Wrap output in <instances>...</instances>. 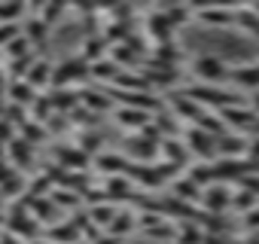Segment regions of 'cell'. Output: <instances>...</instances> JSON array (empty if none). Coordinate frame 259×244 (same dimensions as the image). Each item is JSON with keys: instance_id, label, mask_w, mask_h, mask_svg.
Instances as JSON below:
<instances>
[{"instance_id": "6da1fadb", "label": "cell", "mask_w": 259, "mask_h": 244, "mask_svg": "<svg viewBox=\"0 0 259 244\" xmlns=\"http://www.w3.org/2000/svg\"><path fill=\"white\" fill-rule=\"evenodd\" d=\"M195 104H201L204 110H226V107H247L250 104V98H244L241 92H232V89H223V86H201V83H195V86H186L183 89Z\"/></svg>"}, {"instance_id": "7a4b0ae2", "label": "cell", "mask_w": 259, "mask_h": 244, "mask_svg": "<svg viewBox=\"0 0 259 244\" xmlns=\"http://www.w3.org/2000/svg\"><path fill=\"white\" fill-rule=\"evenodd\" d=\"M183 144H186V150L195 156V162H217V159H220V153H217V138L207 135V132H201V129H195V126H186V129H183Z\"/></svg>"}, {"instance_id": "3957f363", "label": "cell", "mask_w": 259, "mask_h": 244, "mask_svg": "<svg viewBox=\"0 0 259 244\" xmlns=\"http://www.w3.org/2000/svg\"><path fill=\"white\" fill-rule=\"evenodd\" d=\"M192 73H195V79H198L201 86H223L232 70H229L217 55H198V58L192 61Z\"/></svg>"}, {"instance_id": "277c9868", "label": "cell", "mask_w": 259, "mask_h": 244, "mask_svg": "<svg viewBox=\"0 0 259 244\" xmlns=\"http://www.w3.org/2000/svg\"><path fill=\"white\" fill-rule=\"evenodd\" d=\"M85 79H89V64L79 55L52 67V89H70V83H85Z\"/></svg>"}, {"instance_id": "5b68a950", "label": "cell", "mask_w": 259, "mask_h": 244, "mask_svg": "<svg viewBox=\"0 0 259 244\" xmlns=\"http://www.w3.org/2000/svg\"><path fill=\"white\" fill-rule=\"evenodd\" d=\"M113 101H119V107H132V110H144V113H159L162 101L156 98V92H122V89H107Z\"/></svg>"}, {"instance_id": "8992f818", "label": "cell", "mask_w": 259, "mask_h": 244, "mask_svg": "<svg viewBox=\"0 0 259 244\" xmlns=\"http://www.w3.org/2000/svg\"><path fill=\"white\" fill-rule=\"evenodd\" d=\"M147 34H150V40H153V46H162V43H171L174 40V25H171V19L165 16V10H159V7H153V10H147Z\"/></svg>"}, {"instance_id": "52a82bcc", "label": "cell", "mask_w": 259, "mask_h": 244, "mask_svg": "<svg viewBox=\"0 0 259 244\" xmlns=\"http://www.w3.org/2000/svg\"><path fill=\"white\" fill-rule=\"evenodd\" d=\"M232 186H226V183H210L204 192H201V201H198V208L204 211V214H226L229 208H232Z\"/></svg>"}, {"instance_id": "ba28073f", "label": "cell", "mask_w": 259, "mask_h": 244, "mask_svg": "<svg viewBox=\"0 0 259 244\" xmlns=\"http://www.w3.org/2000/svg\"><path fill=\"white\" fill-rule=\"evenodd\" d=\"M165 101H168L171 113H174L177 119L189 122V126H195V119L204 113V107H201V104H195V101H192L186 92H180V89H174V92H165Z\"/></svg>"}, {"instance_id": "9c48e42d", "label": "cell", "mask_w": 259, "mask_h": 244, "mask_svg": "<svg viewBox=\"0 0 259 244\" xmlns=\"http://www.w3.org/2000/svg\"><path fill=\"white\" fill-rule=\"evenodd\" d=\"M220 116H223V122L229 126V132H250L253 126H256V110L247 104V107H226V110H220Z\"/></svg>"}, {"instance_id": "30bf717a", "label": "cell", "mask_w": 259, "mask_h": 244, "mask_svg": "<svg viewBox=\"0 0 259 244\" xmlns=\"http://www.w3.org/2000/svg\"><path fill=\"white\" fill-rule=\"evenodd\" d=\"M195 22L210 25V28L235 25V7H226V4H217V7H195Z\"/></svg>"}, {"instance_id": "8fae6325", "label": "cell", "mask_w": 259, "mask_h": 244, "mask_svg": "<svg viewBox=\"0 0 259 244\" xmlns=\"http://www.w3.org/2000/svg\"><path fill=\"white\" fill-rule=\"evenodd\" d=\"M153 116L156 113H144V110H132V107H116V113H113V119H116V126L119 129H128V132H144L150 122H153Z\"/></svg>"}, {"instance_id": "7c38bea8", "label": "cell", "mask_w": 259, "mask_h": 244, "mask_svg": "<svg viewBox=\"0 0 259 244\" xmlns=\"http://www.w3.org/2000/svg\"><path fill=\"white\" fill-rule=\"evenodd\" d=\"M250 150V138L247 135H238V132H229L217 141V153L220 159H244Z\"/></svg>"}, {"instance_id": "4fadbf2b", "label": "cell", "mask_w": 259, "mask_h": 244, "mask_svg": "<svg viewBox=\"0 0 259 244\" xmlns=\"http://www.w3.org/2000/svg\"><path fill=\"white\" fill-rule=\"evenodd\" d=\"M229 79L238 86V92H259V61H247V64H235Z\"/></svg>"}, {"instance_id": "5bb4252c", "label": "cell", "mask_w": 259, "mask_h": 244, "mask_svg": "<svg viewBox=\"0 0 259 244\" xmlns=\"http://www.w3.org/2000/svg\"><path fill=\"white\" fill-rule=\"evenodd\" d=\"M159 162H171V165L189 168V150H186L183 138H165L159 144Z\"/></svg>"}, {"instance_id": "9a60e30c", "label": "cell", "mask_w": 259, "mask_h": 244, "mask_svg": "<svg viewBox=\"0 0 259 244\" xmlns=\"http://www.w3.org/2000/svg\"><path fill=\"white\" fill-rule=\"evenodd\" d=\"M34 150H37V147H31L25 138L16 135V138L7 144V159L16 165V171H28V168L34 165Z\"/></svg>"}, {"instance_id": "2e32d148", "label": "cell", "mask_w": 259, "mask_h": 244, "mask_svg": "<svg viewBox=\"0 0 259 244\" xmlns=\"http://www.w3.org/2000/svg\"><path fill=\"white\" fill-rule=\"evenodd\" d=\"M43 238L49 244H82V232L70 223V220H61L49 229H43Z\"/></svg>"}, {"instance_id": "e0dca14e", "label": "cell", "mask_w": 259, "mask_h": 244, "mask_svg": "<svg viewBox=\"0 0 259 244\" xmlns=\"http://www.w3.org/2000/svg\"><path fill=\"white\" fill-rule=\"evenodd\" d=\"M128 156L125 153H98L95 159H92V168H98L101 174H107V177H116V174H125L128 171Z\"/></svg>"}, {"instance_id": "ac0fdd59", "label": "cell", "mask_w": 259, "mask_h": 244, "mask_svg": "<svg viewBox=\"0 0 259 244\" xmlns=\"http://www.w3.org/2000/svg\"><path fill=\"white\" fill-rule=\"evenodd\" d=\"M79 101H82V107L92 110V113H107V110L113 107L110 92H107V89H95V86H82V89H79Z\"/></svg>"}, {"instance_id": "d6986e66", "label": "cell", "mask_w": 259, "mask_h": 244, "mask_svg": "<svg viewBox=\"0 0 259 244\" xmlns=\"http://www.w3.org/2000/svg\"><path fill=\"white\" fill-rule=\"evenodd\" d=\"M55 162H58L61 168H67V171H85V168L92 165V156L82 153V150L73 144V147H61V150H55Z\"/></svg>"}, {"instance_id": "ffe728a7", "label": "cell", "mask_w": 259, "mask_h": 244, "mask_svg": "<svg viewBox=\"0 0 259 244\" xmlns=\"http://www.w3.org/2000/svg\"><path fill=\"white\" fill-rule=\"evenodd\" d=\"M52 61L49 58H37L34 61V67L28 70V76H25V83L31 86V89H37V92H43V89H52Z\"/></svg>"}, {"instance_id": "44dd1931", "label": "cell", "mask_w": 259, "mask_h": 244, "mask_svg": "<svg viewBox=\"0 0 259 244\" xmlns=\"http://www.w3.org/2000/svg\"><path fill=\"white\" fill-rule=\"evenodd\" d=\"M49 101L55 107V113L70 116L82 101H79V89H49Z\"/></svg>"}, {"instance_id": "7402d4cb", "label": "cell", "mask_w": 259, "mask_h": 244, "mask_svg": "<svg viewBox=\"0 0 259 244\" xmlns=\"http://www.w3.org/2000/svg\"><path fill=\"white\" fill-rule=\"evenodd\" d=\"M138 229V211H132V208H119V214H116V220L110 223V229H107V235H113V238H125V235H132Z\"/></svg>"}, {"instance_id": "603a6c76", "label": "cell", "mask_w": 259, "mask_h": 244, "mask_svg": "<svg viewBox=\"0 0 259 244\" xmlns=\"http://www.w3.org/2000/svg\"><path fill=\"white\" fill-rule=\"evenodd\" d=\"M119 73H122V67H119L113 58H104V61L89 64V79H95V83H101V86H107V89L116 83Z\"/></svg>"}, {"instance_id": "cb8c5ba5", "label": "cell", "mask_w": 259, "mask_h": 244, "mask_svg": "<svg viewBox=\"0 0 259 244\" xmlns=\"http://www.w3.org/2000/svg\"><path fill=\"white\" fill-rule=\"evenodd\" d=\"M7 95H10V104H19V107H25V110H31V104L40 98V92H37V89H31L25 79H10Z\"/></svg>"}, {"instance_id": "d4e9b609", "label": "cell", "mask_w": 259, "mask_h": 244, "mask_svg": "<svg viewBox=\"0 0 259 244\" xmlns=\"http://www.w3.org/2000/svg\"><path fill=\"white\" fill-rule=\"evenodd\" d=\"M168 189H171V195H174V198H180V201H186V205H198V201H201V192H204V189H201L198 183H192L186 174H183V177H177Z\"/></svg>"}, {"instance_id": "484cf974", "label": "cell", "mask_w": 259, "mask_h": 244, "mask_svg": "<svg viewBox=\"0 0 259 244\" xmlns=\"http://www.w3.org/2000/svg\"><path fill=\"white\" fill-rule=\"evenodd\" d=\"M104 192H107V198H110L113 205H119V201H128V198L135 195V189H132V183H128V177H125V174L107 177V180H104Z\"/></svg>"}, {"instance_id": "4316f807", "label": "cell", "mask_w": 259, "mask_h": 244, "mask_svg": "<svg viewBox=\"0 0 259 244\" xmlns=\"http://www.w3.org/2000/svg\"><path fill=\"white\" fill-rule=\"evenodd\" d=\"M195 129H201V132H207V135H213L217 141L223 138V135H229V126L223 122V116L217 113V110H204L198 119H195Z\"/></svg>"}, {"instance_id": "83f0119b", "label": "cell", "mask_w": 259, "mask_h": 244, "mask_svg": "<svg viewBox=\"0 0 259 244\" xmlns=\"http://www.w3.org/2000/svg\"><path fill=\"white\" fill-rule=\"evenodd\" d=\"M153 126L162 132V138H183V129H180V119L171 113V110H159L156 116H153Z\"/></svg>"}, {"instance_id": "f1b7e54d", "label": "cell", "mask_w": 259, "mask_h": 244, "mask_svg": "<svg viewBox=\"0 0 259 244\" xmlns=\"http://www.w3.org/2000/svg\"><path fill=\"white\" fill-rule=\"evenodd\" d=\"M235 25L244 34H250V37L259 40V13L253 7H235Z\"/></svg>"}, {"instance_id": "f546056e", "label": "cell", "mask_w": 259, "mask_h": 244, "mask_svg": "<svg viewBox=\"0 0 259 244\" xmlns=\"http://www.w3.org/2000/svg\"><path fill=\"white\" fill-rule=\"evenodd\" d=\"M22 34H25L34 46H43V43H46V37H49V25L31 13V19H25V22H22Z\"/></svg>"}, {"instance_id": "4dcf8cb0", "label": "cell", "mask_w": 259, "mask_h": 244, "mask_svg": "<svg viewBox=\"0 0 259 244\" xmlns=\"http://www.w3.org/2000/svg\"><path fill=\"white\" fill-rule=\"evenodd\" d=\"M186 177L192 183H198L201 189H207L210 183H217V174H213V162H192L186 168Z\"/></svg>"}, {"instance_id": "1f68e13d", "label": "cell", "mask_w": 259, "mask_h": 244, "mask_svg": "<svg viewBox=\"0 0 259 244\" xmlns=\"http://www.w3.org/2000/svg\"><path fill=\"white\" fill-rule=\"evenodd\" d=\"M49 198L55 201V208H58L61 214H76V211H82V195H79V192H70V189H55Z\"/></svg>"}, {"instance_id": "d6a6232c", "label": "cell", "mask_w": 259, "mask_h": 244, "mask_svg": "<svg viewBox=\"0 0 259 244\" xmlns=\"http://www.w3.org/2000/svg\"><path fill=\"white\" fill-rule=\"evenodd\" d=\"M85 211H89V220H92L101 232H107L110 223H113L116 214H119V205H110V201H107V205H95V208H85Z\"/></svg>"}, {"instance_id": "836d02e7", "label": "cell", "mask_w": 259, "mask_h": 244, "mask_svg": "<svg viewBox=\"0 0 259 244\" xmlns=\"http://www.w3.org/2000/svg\"><path fill=\"white\" fill-rule=\"evenodd\" d=\"M174 244H204V229H201L198 223L183 220V223H177V238H174Z\"/></svg>"}, {"instance_id": "e575fe53", "label": "cell", "mask_w": 259, "mask_h": 244, "mask_svg": "<svg viewBox=\"0 0 259 244\" xmlns=\"http://www.w3.org/2000/svg\"><path fill=\"white\" fill-rule=\"evenodd\" d=\"M259 208V195H253V192H247V189H235L232 192V211L238 214V217H244V214H250V211H256Z\"/></svg>"}, {"instance_id": "d590c367", "label": "cell", "mask_w": 259, "mask_h": 244, "mask_svg": "<svg viewBox=\"0 0 259 244\" xmlns=\"http://www.w3.org/2000/svg\"><path fill=\"white\" fill-rule=\"evenodd\" d=\"M34 52H37V49H34V43H31V40H28L25 34H22V37H16V40H13V43H10V46L4 49V55H7L10 61L28 58V55H34Z\"/></svg>"}, {"instance_id": "8d00e7d4", "label": "cell", "mask_w": 259, "mask_h": 244, "mask_svg": "<svg viewBox=\"0 0 259 244\" xmlns=\"http://www.w3.org/2000/svg\"><path fill=\"white\" fill-rule=\"evenodd\" d=\"M31 13H34L37 19H43V22L52 28V25L67 13V7H64V4H43V7H31Z\"/></svg>"}, {"instance_id": "74e56055", "label": "cell", "mask_w": 259, "mask_h": 244, "mask_svg": "<svg viewBox=\"0 0 259 244\" xmlns=\"http://www.w3.org/2000/svg\"><path fill=\"white\" fill-rule=\"evenodd\" d=\"M19 138H25L31 147H37L40 141H46L49 138V132H46V126H40V122H34V119H28L25 126L19 129Z\"/></svg>"}, {"instance_id": "f35d334b", "label": "cell", "mask_w": 259, "mask_h": 244, "mask_svg": "<svg viewBox=\"0 0 259 244\" xmlns=\"http://www.w3.org/2000/svg\"><path fill=\"white\" fill-rule=\"evenodd\" d=\"M101 144H104V138H101V135H95V132H82V135H79V141H76V147H79L82 153H89V156H92V153L98 156V153H101Z\"/></svg>"}, {"instance_id": "ab89813d", "label": "cell", "mask_w": 259, "mask_h": 244, "mask_svg": "<svg viewBox=\"0 0 259 244\" xmlns=\"http://www.w3.org/2000/svg\"><path fill=\"white\" fill-rule=\"evenodd\" d=\"M67 119H70V116H61V113H55V116L46 122V132H49V138H52V135H58V132H67Z\"/></svg>"}, {"instance_id": "60d3db41", "label": "cell", "mask_w": 259, "mask_h": 244, "mask_svg": "<svg viewBox=\"0 0 259 244\" xmlns=\"http://www.w3.org/2000/svg\"><path fill=\"white\" fill-rule=\"evenodd\" d=\"M235 186H238V189H247V192H253V195H259V174H244Z\"/></svg>"}, {"instance_id": "b9f144b4", "label": "cell", "mask_w": 259, "mask_h": 244, "mask_svg": "<svg viewBox=\"0 0 259 244\" xmlns=\"http://www.w3.org/2000/svg\"><path fill=\"white\" fill-rule=\"evenodd\" d=\"M16 135H19V132H16V129L10 126V122H7V119H0V144L7 147V144H10V141L16 138Z\"/></svg>"}, {"instance_id": "7bdbcfd3", "label": "cell", "mask_w": 259, "mask_h": 244, "mask_svg": "<svg viewBox=\"0 0 259 244\" xmlns=\"http://www.w3.org/2000/svg\"><path fill=\"white\" fill-rule=\"evenodd\" d=\"M0 244H28V241H22L19 235H13V232L4 229V232H0Z\"/></svg>"}, {"instance_id": "ee69618b", "label": "cell", "mask_w": 259, "mask_h": 244, "mask_svg": "<svg viewBox=\"0 0 259 244\" xmlns=\"http://www.w3.org/2000/svg\"><path fill=\"white\" fill-rule=\"evenodd\" d=\"M250 159H259V138H250V150H247Z\"/></svg>"}, {"instance_id": "f6af8a7d", "label": "cell", "mask_w": 259, "mask_h": 244, "mask_svg": "<svg viewBox=\"0 0 259 244\" xmlns=\"http://www.w3.org/2000/svg\"><path fill=\"white\" fill-rule=\"evenodd\" d=\"M241 244H259V235H244Z\"/></svg>"}, {"instance_id": "bcb514c9", "label": "cell", "mask_w": 259, "mask_h": 244, "mask_svg": "<svg viewBox=\"0 0 259 244\" xmlns=\"http://www.w3.org/2000/svg\"><path fill=\"white\" fill-rule=\"evenodd\" d=\"M250 107L256 110V116H259V92H253V98H250Z\"/></svg>"}, {"instance_id": "7dc6e473", "label": "cell", "mask_w": 259, "mask_h": 244, "mask_svg": "<svg viewBox=\"0 0 259 244\" xmlns=\"http://www.w3.org/2000/svg\"><path fill=\"white\" fill-rule=\"evenodd\" d=\"M4 73H7V70L0 67V95H4V86H7V76H4Z\"/></svg>"}, {"instance_id": "c3c4849f", "label": "cell", "mask_w": 259, "mask_h": 244, "mask_svg": "<svg viewBox=\"0 0 259 244\" xmlns=\"http://www.w3.org/2000/svg\"><path fill=\"white\" fill-rule=\"evenodd\" d=\"M4 159H7V147H4V144H0V162H4Z\"/></svg>"}, {"instance_id": "681fc988", "label": "cell", "mask_w": 259, "mask_h": 244, "mask_svg": "<svg viewBox=\"0 0 259 244\" xmlns=\"http://www.w3.org/2000/svg\"><path fill=\"white\" fill-rule=\"evenodd\" d=\"M28 244H49L46 238H37V241H28Z\"/></svg>"}, {"instance_id": "f907efd6", "label": "cell", "mask_w": 259, "mask_h": 244, "mask_svg": "<svg viewBox=\"0 0 259 244\" xmlns=\"http://www.w3.org/2000/svg\"><path fill=\"white\" fill-rule=\"evenodd\" d=\"M253 10H256V13H259V4H253Z\"/></svg>"}]
</instances>
